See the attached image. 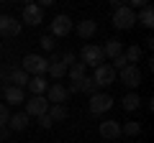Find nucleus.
Returning a JSON list of instances; mask_svg holds the SVG:
<instances>
[{
	"label": "nucleus",
	"instance_id": "nucleus-12",
	"mask_svg": "<svg viewBox=\"0 0 154 143\" xmlns=\"http://www.w3.org/2000/svg\"><path fill=\"white\" fill-rule=\"evenodd\" d=\"M23 23H26V26H38V23L44 21V10H41V8L36 5V3H31V5H26L23 8Z\"/></svg>",
	"mask_w": 154,
	"mask_h": 143
},
{
	"label": "nucleus",
	"instance_id": "nucleus-9",
	"mask_svg": "<svg viewBox=\"0 0 154 143\" xmlns=\"http://www.w3.org/2000/svg\"><path fill=\"white\" fill-rule=\"evenodd\" d=\"M67 97H69V92L62 84H49L46 87V102L49 105H62V102H67Z\"/></svg>",
	"mask_w": 154,
	"mask_h": 143
},
{
	"label": "nucleus",
	"instance_id": "nucleus-1",
	"mask_svg": "<svg viewBox=\"0 0 154 143\" xmlns=\"http://www.w3.org/2000/svg\"><path fill=\"white\" fill-rule=\"evenodd\" d=\"M23 72H26L28 77H41L46 69H49V59H44V56H38V54H28L26 59H23Z\"/></svg>",
	"mask_w": 154,
	"mask_h": 143
},
{
	"label": "nucleus",
	"instance_id": "nucleus-15",
	"mask_svg": "<svg viewBox=\"0 0 154 143\" xmlns=\"http://www.w3.org/2000/svg\"><path fill=\"white\" fill-rule=\"evenodd\" d=\"M67 74H69V79H72V84H77V82H82L85 77H88V66L82 64V61H80V64H72L69 69H67Z\"/></svg>",
	"mask_w": 154,
	"mask_h": 143
},
{
	"label": "nucleus",
	"instance_id": "nucleus-7",
	"mask_svg": "<svg viewBox=\"0 0 154 143\" xmlns=\"http://www.w3.org/2000/svg\"><path fill=\"white\" fill-rule=\"evenodd\" d=\"M118 77H121V82L126 87H139L141 84V69H139V64H128L118 72Z\"/></svg>",
	"mask_w": 154,
	"mask_h": 143
},
{
	"label": "nucleus",
	"instance_id": "nucleus-10",
	"mask_svg": "<svg viewBox=\"0 0 154 143\" xmlns=\"http://www.w3.org/2000/svg\"><path fill=\"white\" fill-rule=\"evenodd\" d=\"M18 33H21V23L16 18L13 16H0V36L11 39V36H18Z\"/></svg>",
	"mask_w": 154,
	"mask_h": 143
},
{
	"label": "nucleus",
	"instance_id": "nucleus-26",
	"mask_svg": "<svg viewBox=\"0 0 154 143\" xmlns=\"http://www.w3.org/2000/svg\"><path fill=\"white\" fill-rule=\"evenodd\" d=\"M139 133H141V125L136 120H128L121 125V136H139Z\"/></svg>",
	"mask_w": 154,
	"mask_h": 143
},
{
	"label": "nucleus",
	"instance_id": "nucleus-16",
	"mask_svg": "<svg viewBox=\"0 0 154 143\" xmlns=\"http://www.w3.org/2000/svg\"><path fill=\"white\" fill-rule=\"evenodd\" d=\"M8 128L11 130H26L28 128V115L26 112H16V115L8 118Z\"/></svg>",
	"mask_w": 154,
	"mask_h": 143
},
{
	"label": "nucleus",
	"instance_id": "nucleus-19",
	"mask_svg": "<svg viewBox=\"0 0 154 143\" xmlns=\"http://www.w3.org/2000/svg\"><path fill=\"white\" fill-rule=\"evenodd\" d=\"M139 105H141V97H139V95H134V92L123 95V100H121V107H123L126 112H134Z\"/></svg>",
	"mask_w": 154,
	"mask_h": 143
},
{
	"label": "nucleus",
	"instance_id": "nucleus-30",
	"mask_svg": "<svg viewBox=\"0 0 154 143\" xmlns=\"http://www.w3.org/2000/svg\"><path fill=\"white\" fill-rule=\"evenodd\" d=\"M110 66H113V69H118V72H121L123 69V66H128V61H126V56H116V59H113V64H110Z\"/></svg>",
	"mask_w": 154,
	"mask_h": 143
},
{
	"label": "nucleus",
	"instance_id": "nucleus-25",
	"mask_svg": "<svg viewBox=\"0 0 154 143\" xmlns=\"http://www.w3.org/2000/svg\"><path fill=\"white\" fill-rule=\"evenodd\" d=\"M123 56H126V61H128V64H136V61L141 59V46H139V44L128 46V49L123 51Z\"/></svg>",
	"mask_w": 154,
	"mask_h": 143
},
{
	"label": "nucleus",
	"instance_id": "nucleus-20",
	"mask_svg": "<svg viewBox=\"0 0 154 143\" xmlns=\"http://www.w3.org/2000/svg\"><path fill=\"white\" fill-rule=\"evenodd\" d=\"M136 21L141 23L144 28H152V26H154V10H152V5H144L141 13L136 16Z\"/></svg>",
	"mask_w": 154,
	"mask_h": 143
},
{
	"label": "nucleus",
	"instance_id": "nucleus-2",
	"mask_svg": "<svg viewBox=\"0 0 154 143\" xmlns=\"http://www.w3.org/2000/svg\"><path fill=\"white\" fill-rule=\"evenodd\" d=\"M134 23H136V13H134L128 5H118V8H116L113 26L118 28V31H128V28H134Z\"/></svg>",
	"mask_w": 154,
	"mask_h": 143
},
{
	"label": "nucleus",
	"instance_id": "nucleus-11",
	"mask_svg": "<svg viewBox=\"0 0 154 143\" xmlns=\"http://www.w3.org/2000/svg\"><path fill=\"white\" fill-rule=\"evenodd\" d=\"M98 133L105 141H116V138H121V123L118 120H105V123H100Z\"/></svg>",
	"mask_w": 154,
	"mask_h": 143
},
{
	"label": "nucleus",
	"instance_id": "nucleus-33",
	"mask_svg": "<svg viewBox=\"0 0 154 143\" xmlns=\"http://www.w3.org/2000/svg\"><path fill=\"white\" fill-rule=\"evenodd\" d=\"M144 5H149L146 0H131V5H128V8H131V10L136 13V8H144Z\"/></svg>",
	"mask_w": 154,
	"mask_h": 143
},
{
	"label": "nucleus",
	"instance_id": "nucleus-22",
	"mask_svg": "<svg viewBox=\"0 0 154 143\" xmlns=\"http://www.w3.org/2000/svg\"><path fill=\"white\" fill-rule=\"evenodd\" d=\"M46 72H49L54 79H59V77H64V74H67V66L54 56V59H49V69H46Z\"/></svg>",
	"mask_w": 154,
	"mask_h": 143
},
{
	"label": "nucleus",
	"instance_id": "nucleus-3",
	"mask_svg": "<svg viewBox=\"0 0 154 143\" xmlns=\"http://www.w3.org/2000/svg\"><path fill=\"white\" fill-rule=\"evenodd\" d=\"M80 59H82L85 66H100L105 59L103 54V46H95V44H85L82 51H80Z\"/></svg>",
	"mask_w": 154,
	"mask_h": 143
},
{
	"label": "nucleus",
	"instance_id": "nucleus-31",
	"mask_svg": "<svg viewBox=\"0 0 154 143\" xmlns=\"http://www.w3.org/2000/svg\"><path fill=\"white\" fill-rule=\"evenodd\" d=\"M59 61H62V64L67 66V69H69V66L75 64V54H72V51H64V54H62V59H59Z\"/></svg>",
	"mask_w": 154,
	"mask_h": 143
},
{
	"label": "nucleus",
	"instance_id": "nucleus-17",
	"mask_svg": "<svg viewBox=\"0 0 154 143\" xmlns=\"http://www.w3.org/2000/svg\"><path fill=\"white\" fill-rule=\"evenodd\" d=\"M103 54L105 56H110V59H116V56H121L123 54V44L118 39H110V41H105V46H103Z\"/></svg>",
	"mask_w": 154,
	"mask_h": 143
},
{
	"label": "nucleus",
	"instance_id": "nucleus-21",
	"mask_svg": "<svg viewBox=\"0 0 154 143\" xmlns=\"http://www.w3.org/2000/svg\"><path fill=\"white\" fill-rule=\"evenodd\" d=\"M46 115L51 118V123H62V120H67V107L64 105H49Z\"/></svg>",
	"mask_w": 154,
	"mask_h": 143
},
{
	"label": "nucleus",
	"instance_id": "nucleus-27",
	"mask_svg": "<svg viewBox=\"0 0 154 143\" xmlns=\"http://www.w3.org/2000/svg\"><path fill=\"white\" fill-rule=\"evenodd\" d=\"M8 118H11V107L5 102H0V128L8 125Z\"/></svg>",
	"mask_w": 154,
	"mask_h": 143
},
{
	"label": "nucleus",
	"instance_id": "nucleus-23",
	"mask_svg": "<svg viewBox=\"0 0 154 143\" xmlns=\"http://www.w3.org/2000/svg\"><path fill=\"white\" fill-rule=\"evenodd\" d=\"M11 82H13V87H26L28 84V74L23 69H16V66H13V77H11Z\"/></svg>",
	"mask_w": 154,
	"mask_h": 143
},
{
	"label": "nucleus",
	"instance_id": "nucleus-32",
	"mask_svg": "<svg viewBox=\"0 0 154 143\" xmlns=\"http://www.w3.org/2000/svg\"><path fill=\"white\" fill-rule=\"evenodd\" d=\"M38 125L44 128V130H49V128L54 125V123H51V118H49V115H41V118H38Z\"/></svg>",
	"mask_w": 154,
	"mask_h": 143
},
{
	"label": "nucleus",
	"instance_id": "nucleus-28",
	"mask_svg": "<svg viewBox=\"0 0 154 143\" xmlns=\"http://www.w3.org/2000/svg\"><path fill=\"white\" fill-rule=\"evenodd\" d=\"M13 77V66H0V82H11Z\"/></svg>",
	"mask_w": 154,
	"mask_h": 143
},
{
	"label": "nucleus",
	"instance_id": "nucleus-34",
	"mask_svg": "<svg viewBox=\"0 0 154 143\" xmlns=\"http://www.w3.org/2000/svg\"><path fill=\"white\" fill-rule=\"evenodd\" d=\"M8 136H11V128L3 125V128H0V138H8Z\"/></svg>",
	"mask_w": 154,
	"mask_h": 143
},
{
	"label": "nucleus",
	"instance_id": "nucleus-35",
	"mask_svg": "<svg viewBox=\"0 0 154 143\" xmlns=\"http://www.w3.org/2000/svg\"><path fill=\"white\" fill-rule=\"evenodd\" d=\"M0 16H3V13H0Z\"/></svg>",
	"mask_w": 154,
	"mask_h": 143
},
{
	"label": "nucleus",
	"instance_id": "nucleus-24",
	"mask_svg": "<svg viewBox=\"0 0 154 143\" xmlns=\"http://www.w3.org/2000/svg\"><path fill=\"white\" fill-rule=\"evenodd\" d=\"M77 92H85V95H90V97H93V95L98 92V87H95V82H93V77H85L82 82L77 84Z\"/></svg>",
	"mask_w": 154,
	"mask_h": 143
},
{
	"label": "nucleus",
	"instance_id": "nucleus-8",
	"mask_svg": "<svg viewBox=\"0 0 154 143\" xmlns=\"http://www.w3.org/2000/svg\"><path fill=\"white\" fill-rule=\"evenodd\" d=\"M72 28H75V26H72V18L62 13V16H57L54 21H51V39H54V36H59V39H62V36H69Z\"/></svg>",
	"mask_w": 154,
	"mask_h": 143
},
{
	"label": "nucleus",
	"instance_id": "nucleus-13",
	"mask_svg": "<svg viewBox=\"0 0 154 143\" xmlns=\"http://www.w3.org/2000/svg\"><path fill=\"white\" fill-rule=\"evenodd\" d=\"M95 31H98V23L90 21V18H88V21H80V23H77V36H80V39H85V41L93 39Z\"/></svg>",
	"mask_w": 154,
	"mask_h": 143
},
{
	"label": "nucleus",
	"instance_id": "nucleus-4",
	"mask_svg": "<svg viewBox=\"0 0 154 143\" xmlns=\"http://www.w3.org/2000/svg\"><path fill=\"white\" fill-rule=\"evenodd\" d=\"M49 112V102L44 95H33L31 100H26V115L28 118H41Z\"/></svg>",
	"mask_w": 154,
	"mask_h": 143
},
{
	"label": "nucleus",
	"instance_id": "nucleus-29",
	"mask_svg": "<svg viewBox=\"0 0 154 143\" xmlns=\"http://www.w3.org/2000/svg\"><path fill=\"white\" fill-rule=\"evenodd\" d=\"M41 49H46V51H54V39H51V36H41Z\"/></svg>",
	"mask_w": 154,
	"mask_h": 143
},
{
	"label": "nucleus",
	"instance_id": "nucleus-14",
	"mask_svg": "<svg viewBox=\"0 0 154 143\" xmlns=\"http://www.w3.org/2000/svg\"><path fill=\"white\" fill-rule=\"evenodd\" d=\"M3 97H5V102H13V105L26 102V95H23V89H21V87H13V84H8V87L3 89Z\"/></svg>",
	"mask_w": 154,
	"mask_h": 143
},
{
	"label": "nucleus",
	"instance_id": "nucleus-5",
	"mask_svg": "<svg viewBox=\"0 0 154 143\" xmlns=\"http://www.w3.org/2000/svg\"><path fill=\"white\" fill-rule=\"evenodd\" d=\"M93 82H95V87H108V84H113V82H116V69L103 61L100 66H95Z\"/></svg>",
	"mask_w": 154,
	"mask_h": 143
},
{
	"label": "nucleus",
	"instance_id": "nucleus-18",
	"mask_svg": "<svg viewBox=\"0 0 154 143\" xmlns=\"http://www.w3.org/2000/svg\"><path fill=\"white\" fill-rule=\"evenodd\" d=\"M28 89H31V95H44L46 92V79L44 77H28V84H26Z\"/></svg>",
	"mask_w": 154,
	"mask_h": 143
},
{
	"label": "nucleus",
	"instance_id": "nucleus-6",
	"mask_svg": "<svg viewBox=\"0 0 154 143\" xmlns=\"http://www.w3.org/2000/svg\"><path fill=\"white\" fill-rule=\"evenodd\" d=\"M90 112H93V115H103V112H108L110 107H113V97H110V95H98L95 92L93 97H90Z\"/></svg>",
	"mask_w": 154,
	"mask_h": 143
}]
</instances>
